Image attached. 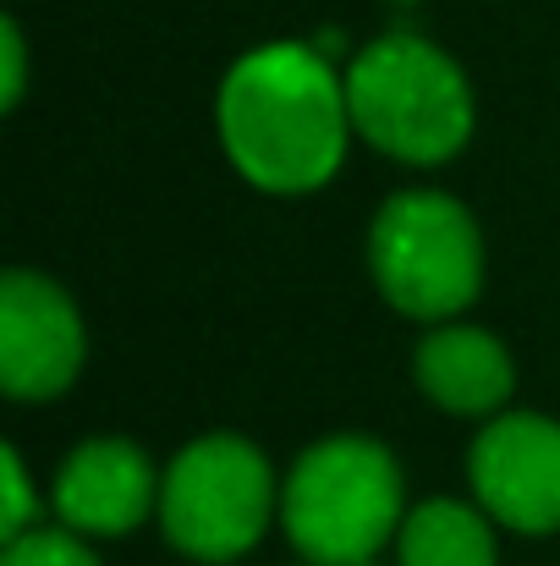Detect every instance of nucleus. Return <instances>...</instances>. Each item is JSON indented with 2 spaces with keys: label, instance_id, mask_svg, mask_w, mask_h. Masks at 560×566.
Returning <instances> with one entry per match:
<instances>
[{
  "label": "nucleus",
  "instance_id": "f257e3e1",
  "mask_svg": "<svg viewBox=\"0 0 560 566\" xmlns=\"http://www.w3.org/2000/svg\"><path fill=\"white\" fill-rule=\"evenodd\" d=\"M220 149L236 177L275 198L319 192L347 160V77L303 39H270L231 61L214 99Z\"/></svg>",
  "mask_w": 560,
  "mask_h": 566
},
{
  "label": "nucleus",
  "instance_id": "f03ea898",
  "mask_svg": "<svg viewBox=\"0 0 560 566\" xmlns=\"http://www.w3.org/2000/svg\"><path fill=\"white\" fill-rule=\"evenodd\" d=\"M406 523V479L384 440L325 434L281 479V528L308 566H363Z\"/></svg>",
  "mask_w": 560,
  "mask_h": 566
},
{
  "label": "nucleus",
  "instance_id": "7ed1b4c3",
  "mask_svg": "<svg viewBox=\"0 0 560 566\" xmlns=\"http://www.w3.org/2000/svg\"><path fill=\"white\" fill-rule=\"evenodd\" d=\"M347 77L352 133L395 166H445L473 138V88L467 72L418 33L369 39Z\"/></svg>",
  "mask_w": 560,
  "mask_h": 566
},
{
  "label": "nucleus",
  "instance_id": "20e7f679",
  "mask_svg": "<svg viewBox=\"0 0 560 566\" xmlns=\"http://www.w3.org/2000/svg\"><path fill=\"white\" fill-rule=\"evenodd\" d=\"M369 275L395 314L451 325L484 292V237L473 209L440 188L390 192L369 226Z\"/></svg>",
  "mask_w": 560,
  "mask_h": 566
},
{
  "label": "nucleus",
  "instance_id": "39448f33",
  "mask_svg": "<svg viewBox=\"0 0 560 566\" xmlns=\"http://www.w3.org/2000/svg\"><path fill=\"white\" fill-rule=\"evenodd\" d=\"M281 512V484L270 457L231 429L198 434L160 473V534L166 545L198 566L242 562L270 517Z\"/></svg>",
  "mask_w": 560,
  "mask_h": 566
},
{
  "label": "nucleus",
  "instance_id": "423d86ee",
  "mask_svg": "<svg viewBox=\"0 0 560 566\" xmlns=\"http://www.w3.org/2000/svg\"><path fill=\"white\" fill-rule=\"evenodd\" d=\"M467 490L495 528L560 534V423L545 412H500L467 451Z\"/></svg>",
  "mask_w": 560,
  "mask_h": 566
},
{
  "label": "nucleus",
  "instance_id": "0eeeda50",
  "mask_svg": "<svg viewBox=\"0 0 560 566\" xmlns=\"http://www.w3.org/2000/svg\"><path fill=\"white\" fill-rule=\"evenodd\" d=\"M88 358V331L66 286L39 270L0 275V390L11 401L66 396Z\"/></svg>",
  "mask_w": 560,
  "mask_h": 566
},
{
  "label": "nucleus",
  "instance_id": "6e6552de",
  "mask_svg": "<svg viewBox=\"0 0 560 566\" xmlns=\"http://www.w3.org/2000/svg\"><path fill=\"white\" fill-rule=\"evenodd\" d=\"M55 523L77 539H121L160 512V473L127 434H94L66 451L50 484Z\"/></svg>",
  "mask_w": 560,
  "mask_h": 566
},
{
  "label": "nucleus",
  "instance_id": "1a4fd4ad",
  "mask_svg": "<svg viewBox=\"0 0 560 566\" xmlns=\"http://www.w3.org/2000/svg\"><path fill=\"white\" fill-rule=\"evenodd\" d=\"M412 379L423 401L451 418H500L517 390V364L495 331L451 319V325H429V336L418 342Z\"/></svg>",
  "mask_w": 560,
  "mask_h": 566
},
{
  "label": "nucleus",
  "instance_id": "9d476101",
  "mask_svg": "<svg viewBox=\"0 0 560 566\" xmlns=\"http://www.w3.org/2000/svg\"><path fill=\"white\" fill-rule=\"evenodd\" d=\"M395 566H500L489 512L451 495L412 506L395 534Z\"/></svg>",
  "mask_w": 560,
  "mask_h": 566
},
{
  "label": "nucleus",
  "instance_id": "9b49d317",
  "mask_svg": "<svg viewBox=\"0 0 560 566\" xmlns=\"http://www.w3.org/2000/svg\"><path fill=\"white\" fill-rule=\"evenodd\" d=\"M0 566H99V556L88 551V539H77L72 528H33V534H22V539H11L6 545V556Z\"/></svg>",
  "mask_w": 560,
  "mask_h": 566
},
{
  "label": "nucleus",
  "instance_id": "f8f14e48",
  "mask_svg": "<svg viewBox=\"0 0 560 566\" xmlns=\"http://www.w3.org/2000/svg\"><path fill=\"white\" fill-rule=\"evenodd\" d=\"M39 528V495H33V479L22 468V451L17 446H0V539H22Z\"/></svg>",
  "mask_w": 560,
  "mask_h": 566
},
{
  "label": "nucleus",
  "instance_id": "ddd939ff",
  "mask_svg": "<svg viewBox=\"0 0 560 566\" xmlns=\"http://www.w3.org/2000/svg\"><path fill=\"white\" fill-rule=\"evenodd\" d=\"M28 94V39H22V22L6 17L0 22V111H17Z\"/></svg>",
  "mask_w": 560,
  "mask_h": 566
},
{
  "label": "nucleus",
  "instance_id": "4468645a",
  "mask_svg": "<svg viewBox=\"0 0 560 566\" xmlns=\"http://www.w3.org/2000/svg\"><path fill=\"white\" fill-rule=\"evenodd\" d=\"M390 6H418V0H390Z\"/></svg>",
  "mask_w": 560,
  "mask_h": 566
},
{
  "label": "nucleus",
  "instance_id": "2eb2a0df",
  "mask_svg": "<svg viewBox=\"0 0 560 566\" xmlns=\"http://www.w3.org/2000/svg\"><path fill=\"white\" fill-rule=\"evenodd\" d=\"M363 566H379V562H363Z\"/></svg>",
  "mask_w": 560,
  "mask_h": 566
}]
</instances>
